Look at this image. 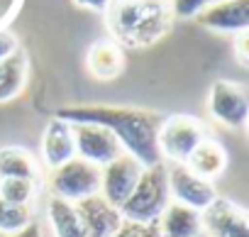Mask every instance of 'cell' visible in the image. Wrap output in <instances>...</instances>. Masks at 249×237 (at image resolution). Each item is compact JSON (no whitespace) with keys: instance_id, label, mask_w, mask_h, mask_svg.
I'll return each mask as SVG.
<instances>
[{"instance_id":"1","label":"cell","mask_w":249,"mask_h":237,"mask_svg":"<svg viewBox=\"0 0 249 237\" xmlns=\"http://www.w3.org/2000/svg\"><path fill=\"white\" fill-rule=\"evenodd\" d=\"M56 117L66 123H90L110 130L120 142L122 152L140 162L144 169L161 164V154L157 147L159 117L154 112L124 105H73L61 108Z\"/></svg>"},{"instance_id":"2","label":"cell","mask_w":249,"mask_h":237,"mask_svg":"<svg viewBox=\"0 0 249 237\" xmlns=\"http://www.w3.org/2000/svg\"><path fill=\"white\" fill-rule=\"evenodd\" d=\"M105 15L112 42L132 49L157 44L174 22L171 0H110Z\"/></svg>"},{"instance_id":"3","label":"cell","mask_w":249,"mask_h":237,"mask_svg":"<svg viewBox=\"0 0 249 237\" xmlns=\"http://www.w3.org/2000/svg\"><path fill=\"white\" fill-rule=\"evenodd\" d=\"M169 203H171L169 176H166V164L161 162L142 169V176L132 188L130 198L120 205V215L122 220L130 222H157Z\"/></svg>"},{"instance_id":"4","label":"cell","mask_w":249,"mask_h":237,"mask_svg":"<svg viewBox=\"0 0 249 237\" xmlns=\"http://www.w3.org/2000/svg\"><path fill=\"white\" fill-rule=\"evenodd\" d=\"M208 137L203 120L193 115H171L164 117L157 130V147L161 162L169 159L171 164H186L193 149Z\"/></svg>"},{"instance_id":"5","label":"cell","mask_w":249,"mask_h":237,"mask_svg":"<svg viewBox=\"0 0 249 237\" xmlns=\"http://www.w3.org/2000/svg\"><path fill=\"white\" fill-rule=\"evenodd\" d=\"M49 191H52V196L76 205V203L100 193V169L73 157L71 162L52 169Z\"/></svg>"},{"instance_id":"6","label":"cell","mask_w":249,"mask_h":237,"mask_svg":"<svg viewBox=\"0 0 249 237\" xmlns=\"http://www.w3.org/2000/svg\"><path fill=\"white\" fill-rule=\"evenodd\" d=\"M208 112L210 117L227 130H244L249 120V95L247 88L237 81L220 78L210 86L208 93Z\"/></svg>"},{"instance_id":"7","label":"cell","mask_w":249,"mask_h":237,"mask_svg":"<svg viewBox=\"0 0 249 237\" xmlns=\"http://www.w3.org/2000/svg\"><path fill=\"white\" fill-rule=\"evenodd\" d=\"M69 125L73 132V147H76L78 159L103 169L105 164H110L112 159L124 154L110 130H105L100 125H90V123H69Z\"/></svg>"},{"instance_id":"8","label":"cell","mask_w":249,"mask_h":237,"mask_svg":"<svg viewBox=\"0 0 249 237\" xmlns=\"http://www.w3.org/2000/svg\"><path fill=\"white\" fill-rule=\"evenodd\" d=\"M200 230L208 237H249V215L239 203L217 196L200 210Z\"/></svg>"},{"instance_id":"9","label":"cell","mask_w":249,"mask_h":237,"mask_svg":"<svg viewBox=\"0 0 249 237\" xmlns=\"http://www.w3.org/2000/svg\"><path fill=\"white\" fill-rule=\"evenodd\" d=\"M166 176H169V193H171L174 203L188 205V208L200 213L217 198V191H215L213 181H205V179L196 176L186 164L166 166Z\"/></svg>"},{"instance_id":"10","label":"cell","mask_w":249,"mask_h":237,"mask_svg":"<svg viewBox=\"0 0 249 237\" xmlns=\"http://www.w3.org/2000/svg\"><path fill=\"white\" fill-rule=\"evenodd\" d=\"M142 169L144 166L135 162L130 154H120L100 169V196L120 210V205L130 198L132 188L137 186Z\"/></svg>"},{"instance_id":"11","label":"cell","mask_w":249,"mask_h":237,"mask_svg":"<svg viewBox=\"0 0 249 237\" xmlns=\"http://www.w3.org/2000/svg\"><path fill=\"white\" fill-rule=\"evenodd\" d=\"M196 22L222 35H239L249 27V0H220L196 13Z\"/></svg>"},{"instance_id":"12","label":"cell","mask_w":249,"mask_h":237,"mask_svg":"<svg viewBox=\"0 0 249 237\" xmlns=\"http://www.w3.org/2000/svg\"><path fill=\"white\" fill-rule=\"evenodd\" d=\"M76 213L86 230V237H112L122 225V215L115 205H110L100 193L76 203Z\"/></svg>"},{"instance_id":"13","label":"cell","mask_w":249,"mask_h":237,"mask_svg":"<svg viewBox=\"0 0 249 237\" xmlns=\"http://www.w3.org/2000/svg\"><path fill=\"white\" fill-rule=\"evenodd\" d=\"M39 154H42V164L49 171L76 157L73 132H71V125L66 120H61V117L54 115L47 123L44 135H42V145H39Z\"/></svg>"},{"instance_id":"14","label":"cell","mask_w":249,"mask_h":237,"mask_svg":"<svg viewBox=\"0 0 249 237\" xmlns=\"http://www.w3.org/2000/svg\"><path fill=\"white\" fill-rule=\"evenodd\" d=\"M86 66L93 78L98 81H112L124 69V54L122 47H117L112 39H98L88 47Z\"/></svg>"},{"instance_id":"15","label":"cell","mask_w":249,"mask_h":237,"mask_svg":"<svg viewBox=\"0 0 249 237\" xmlns=\"http://www.w3.org/2000/svg\"><path fill=\"white\" fill-rule=\"evenodd\" d=\"M157 227H159L161 237H200L203 235V230H200V213L188 208V205L174 203V201L159 215Z\"/></svg>"},{"instance_id":"16","label":"cell","mask_w":249,"mask_h":237,"mask_svg":"<svg viewBox=\"0 0 249 237\" xmlns=\"http://www.w3.org/2000/svg\"><path fill=\"white\" fill-rule=\"evenodd\" d=\"M186 166H188L196 176H200V179H205V181H215V179L222 176L225 169H227V152H225V147H222L217 140H213V137L208 135V137L193 149V154L188 157Z\"/></svg>"},{"instance_id":"17","label":"cell","mask_w":249,"mask_h":237,"mask_svg":"<svg viewBox=\"0 0 249 237\" xmlns=\"http://www.w3.org/2000/svg\"><path fill=\"white\" fill-rule=\"evenodd\" d=\"M0 179H27L39 181V164L25 147H0Z\"/></svg>"},{"instance_id":"18","label":"cell","mask_w":249,"mask_h":237,"mask_svg":"<svg viewBox=\"0 0 249 237\" xmlns=\"http://www.w3.org/2000/svg\"><path fill=\"white\" fill-rule=\"evenodd\" d=\"M27 81V54L25 49H15L8 59L0 61V105L15 100Z\"/></svg>"},{"instance_id":"19","label":"cell","mask_w":249,"mask_h":237,"mask_svg":"<svg viewBox=\"0 0 249 237\" xmlns=\"http://www.w3.org/2000/svg\"><path fill=\"white\" fill-rule=\"evenodd\" d=\"M47 220L52 225L54 237H86V230L81 225V218L76 213L73 203H66L56 196H49L47 201Z\"/></svg>"},{"instance_id":"20","label":"cell","mask_w":249,"mask_h":237,"mask_svg":"<svg viewBox=\"0 0 249 237\" xmlns=\"http://www.w3.org/2000/svg\"><path fill=\"white\" fill-rule=\"evenodd\" d=\"M32 205H13L0 198V232L15 235L32 222Z\"/></svg>"},{"instance_id":"21","label":"cell","mask_w":249,"mask_h":237,"mask_svg":"<svg viewBox=\"0 0 249 237\" xmlns=\"http://www.w3.org/2000/svg\"><path fill=\"white\" fill-rule=\"evenodd\" d=\"M35 196H37V181L0 179V198L13 205H32Z\"/></svg>"},{"instance_id":"22","label":"cell","mask_w":249,"mask_h":237,"mask_svg":"<svg viewBox=\"0 0 249 237\" xmlns=\"http://www.w3.org/2000/svg\"><path fill=\"white\" fill-rule=\"evenodd\" d=\"M112 237H161L157 222H130L122 220V225L115 230Z\"/></svg>"},{"instance_id":"23","label":"cell","mask_w":249,"mask_h":237,"mask_svg":"<svg viewBox=\"0 0 249 237\" xmlns=\"http://www.w3.org/2000/svg\"><path fill=\"white\" fill-rule=\"evenodd\" d=\"M205 5V0H171V10H174V18H196V13Z\"/></svg>"},{"instance_id":"24","label":"cell","mask_w":249,"mask_h":237,"mask_svg":"<svg viewBox=\"0 0 249 237\" xmlns=\"http://www.w3.org/2000/svg\"><path fill=\"white\" fill-rule=\"evenodd\" d=\"M247 44H249V35L247 32H239L237 39H234V56H237V64L242 69L249 66V47Z\"/></svg>"},{"instance_id":"25","label":"cell","mask_w":249,"mask_h":237,"mask_svg":"<svg viewBox=\"0 0 249 237\" xmlns=\"http://www.w3.org/2000/svg\"><path fill=\"white\" fill-rule=\"evenodd\" d=\"M15 49H20L18 37H15L13 32H8V30H0V61L8 59Z\"/></svg>"},{"instance_id":"26","label":"cell","mask_w":249,"mask_h":237,"mask_svg":"<svg viewBox=\"0 0 249 237\" xmlns=\"http://www.w3.org/2000/svg\"><path fill=\"white\" fill-rule=\"evenodd\" d=\"M73 3L83 10H95V13H105L107 5H110V0H73Z\"/></svg>"},{"instance_id":"27","label":"cell","mask_w":249,"mask_h":237,"mask_svg":"<svg viewBox=\"0 0 249 237\" xmlns=\"http://www.w3.org/2000/svg\"><path fill=\"white\" fill-rule=\"evenodd\" d=\"M8 237H44V235H42V225H39L37 220H32L27 227H22L20 232H15V235H8Z\"/></svg>"},{"instance_id":"28","label":"cell","mask_w":249,"mask_h":237,"mask_svg":"<svg viewBox=\"0 0 249 237\" xmlns=\"http://www.w3.org/2000/svg\"><path fill=\"white\" fill-rule=\"evenodd\" d=\"M208 3H220V0H205V5H208Z\"/></svg>"}]
</instances>
